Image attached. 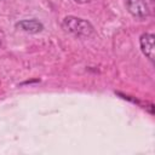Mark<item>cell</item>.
Masks as SVG:
<instances>
[{"mask_svg": "<svg viewBox=\"0 0 155 155\" xmlns=\"http://www.w3.org/2000/svg\"><path fill=\"white\" fill-rule=\"evenodd\" d=\"M154 40H155V36L153 34H149V33L143 34L139 39V45H140V50H142L143 54L147 58H149L151 62H154V59H155Z\"/></svg>", "mask_w": 155, "mask_h": 155, "instance_id": "3957f363", "label": "cell"}, {"mask_svg": "<svg viewBox=\"0 0 155 155\" xmlns=\"http://www.w3.org/2000/svg\"><path fill=\"white\" fill-rule=\"evenodd\" d=\"M16 28H19L27 33H39L44 29V25L36 19H22L16 23Z\"/></svg>", "mask_w": 155, "mask_h": 155, "instance_id": "277c9868", "label": "cell"}, {"mask_svg": "<svg viewBox=\"0 0 155 155\" xmlns=\"http://www.w3.org/2000/svg\"><path fill=\"white\" fill-rule=\"evenodd\" d=\"M62 25L67 31L74 34L75 36H79V38H88L93 33V27L91 25V23L88 21L78 18L74 16L65 17L62 22Z\"/></svg>", "mask_w": 155, "mask_h": 155, "instance_id": "6da1fadb", "label": "cell"}, {"mask_svg": "<svg viewBox=\"0 0 155 155\" xmlns=\"http://www.w3.org/2000/svg\"><path fill=\"white\" fill-rule=\"evenodd\" d=\"M127 11L138 19H145L150 11L145 0H125Z\"/></svg>", "mask_w": 155, "mask_h": 155, "instance_id": "7a4b0ae2", "label": "cell"}, {"mask_svg": "<svg viewBox=\"0 0 155 155\" xmlns=\"http://www.w3.org/2000/svg\"><path fill=\"white\" fill-rule=\"evenodd\" d=\"M76 2H79V4H85V2H88L90 0H75Z\"/></svg>", "mask_w": 155, "mask_h": 155, "instance_id": "5b68a950", "label": "cell"}]
</instances>
